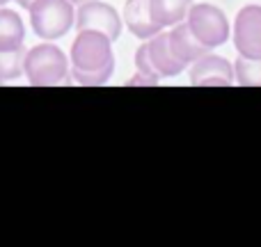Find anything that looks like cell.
Masks as SVG:
<instances>
[{
	"instance_id": "obj_1",
	"label": "cell",
	"mask_w": 261,
	"mask_h": 247,
	"mask_svg": "<svg viewBox=\"0 0 261 247\" xmlns=\"http://www.w3.org/2000/svg\"><path fill=\"white\" fill-rule=\"evenodd\" d=\"M115 71L113 39L99 30H78L71 44L69 76L78 85H106Z\"/></svg>"
},
{
	"instance_id": "obj_2",
	"label": "cell",
	"mask_w": 261,
	"mask_h": 247,
	"mask_svg": "<svg viewBox=\"0 0 261 247\" xmlns=\"http://www.w3.org/2000/svg\"><path fill=\"white\" fill-rule=\"evenodd\" d=\"M25 78L32 87L62 85L69 78V58L53 41L37 44L25 53Z\"/></svg>"
},
{
	"instance_id": "obj_3",
	"label": "cell",
	"mask_w": 261,
	"mask_h": 247,
	"mask_svg": "<svg viewBox=\"0 0 261 247\" xmlns=\"http://www.w3.org/2000/svg\"><path fill=\"white\" fill-rule=\"evenodd\" d=\"M30 25L44 41H55L73 28L76 7L71 0H35L28 7Z\"/></svg>"
},
{
	"instance_id": "obj_4",
	"label": "cell",
	"mask_w": 261,
	"mask_h": 247,
	"mask_svg": "<svg viewBox=\"0 0 261 247\" xmlns=\"http://www.w3.org/2000/svg\"><path fill=\"white\" fill-rule=\"evenodd\" d=\"M190 32L195 35V39L204 46L206 50H213L218 46H225L227 39L231 37V25L227 14L220 7L208 3H197L190 5L188 16H186Z\"/></svg>"
},
{
	"instance_id": "obj_5",
	"label": "cell",
	"mask_w": 261,
	"mask_h": 247,
	"mask_svg": "<svg viewBox=\"0 0 261 247\" xmlns=\"http://www.w3.org/2000/svg\"><path fill=\"white\" fill-rule=\"evenodd\" d=\"M73 25L76 30H99L113 41H117L122 35L124 21L113 5L101 3V0H87L78 5Z\"/></svg>"
},
{
	"instance_id": "obj_6",
	"label": "cell",
	"mask_w": 261,
	"mask_h": 247,
	"mask_svg": "<svg viewBox=\"0 0 261 247\" xmlns=\"http://www.w3.org/2000/svg\"><path fill=\"white\" fill-rule=\"evenodd\" d=\"M231 39L241 58H261V5H245L239 9L231 25Z\"/></svg>"
},
{
	"instance_id": "obj_7",
	"label": "cell",
	"mask_w": 261,
	"mask_h": 247,
	"mask_svg": "<svg viewBox=\"0 0 261 247\" xmlns=\"http://www.w3.org/2000/svg\"><path fill=\"white\" fill-rule=\"evenodd\" d=\"M190 85L197 87H229L234 85V62L216 53H204L193 64H188Z\"/></svg>"
},
{
	"instance_id": "obj_8",
	"label": "cell",
	"mask_w": 261,
	"mask_h": 247,
	"mask_svg": "<svg viewBox=\"0 0 261 247\" xmlns=\"http://www.w3.org/2000/svg\"><path fill=\"white\" fill-rule=\"evenodd\" d=\"M147 50H149V60H151V67L156 71V76L161 78H174L179 73L186 71V64L179 62L174 58V53L170 50V44H167V32H158L151 39H147Z\"/></svg>"
},
{
	"instance_id": "obj_9",
	"label": "cell",
	"mask_w": 261,
	"mask_h": 247,
	"mask_svg": "<svg viewBox=\"0 0 261 247\" xmlns=\"http://www.w3.org/2000/svg\"><path fill=\"white\" fill-rule=\"evenodd\" d=\"M122 21H124V28H128L130 35L142 39V41L151 39L153 35H158V32L163 30V28L151 18L149 0H126Z\"/></svg>"
},
{
	"instance_id": "obj_10",
	"label": "cell",
	"mask_w": 261,
	"mask_h": 247,
	"mask_svg": "<svg viewBox=\"0 0 261 247\" xmlns=\"http://www.w3.org/2000/svg\"><path fill=\"white\" fill-rule=\"evenodd\" d=\"M167 44H170V50L174 53V58L179 60V62H184L186 67L193 64L197 58H202L204 53H208V50L195 39V35L190 32L186 21L176 23V25H172L170 30H167Z\"/></svg>"
},
{
	"instance_id": "obj_11",
	"label": "cell",
	"mask_w": 261,
	"mask_h": 247,
	"mask_svg": "<svg viewBox=\"0 0 261 247\" xmlns=\"http://www.w3.org/2000/svg\"><path fill=\"white\" fill-rule=\"evenodd\" d=\"M190 5L193 0H149V12H151L153 21L165 30V28L186 21Z\"/></svg>"
},
{
	"instance_id": "obj_12",
	"label": "cell",
	"mask_w": 261,
	"mask_h": 247,
	"mask_svg": "<svg viewBox=\"0 0 261 247\" xmlns=\"http://www.w3.org/2000/svg\"><path fill=\"white\" fill-rule=\"evenodd\" d=\"M25 39V25L23 18L14 9L0 5V50H16Z\"/></svg>"
},
{
	"instance_id": "obj_13",
	"label": "cell",
	"mask_w": 261,
	"mask_h": 247,
	"mask_svg": "<svg viewBox=\"0 0 261 247\" xmlns=\"http://www.w3.org/2000/svg\"><path fill=\"white\" fill-rule=\"evenodd\" d=\"M25 53L28 50L23 46L16 50H0V85L25 73Z\"/></svg>"
},
{
	"instance_id": "obj_14",
	"label": "cell",
	"mask_w": 261,
	"mask_h": 247,
	"mask_svg": "<svg viewBox=\"0 0 261 247\" xmlns=\"http://www.w3.org/2000/svg\"><path fill=\"white\" fill-rule=\"evenodd\" d=\"M234 80L241 87H261V58H241L234 62Z\"/></svg>"
},
{
	"instance_id": "obj_15",
	"label": "cell",
	"mask_w": 261,
	"mask_h": 247,
	"mask_svg": "<svg viewBox=\"0 0 261 247\" xmlns=\"http://www.w3.org/2000/svg\"><path fill=\"white\" fill-rule=\"evenodd\" d=\"M158 83H161V80H158V78L147 76V73H140V71H135L133 76L128 78V83H126V85H128V87H151V85L156 87Z\"/></svg>"
},
{
	"instance_id": "obj_16",
	"label": "cell",
	"mask_w": 261,
	"mask_h": 247,
	"mask_svg": "<svg viewBox=\"0 0 261 247\" xmlns=\"http://www.w3.org/2000/svg\"><path fill=\"white\" fill-rule=\"evenodd\" d=\"M16 3L21 5L23 9H28V7H30V5H32V3H35V0H16Z\"/></svg>"
},
{
	"instance_id": "obj_17",
	"label": "cell",
	"mask_w": 261,
	"mask_h": 247,
	"mask_svg": "<svg viewBox=\"0 0 261 247\" xmlns=\"http://www.w3.org/2000/svg\"><path fill=\"white\" fill-rule=\"evenodd\" d=\"M73 5H81V3H87V0H71Z\"/></svg>"
},
{
	"instance_id": "obj_18",
	"label": "cell",
	"mask_w": 261,
	"mask_h": 247,
	"mask_svg": "<svg viewBox=\"0 0 261 247\" xmlns=\"http://www.w3.org/2000/svg\"><path fill=\"white\" fill-rule=\"evenodd\" d=\"M7 3H12V0H0V5H7Z\"/></svg>"
}]
</instances>
